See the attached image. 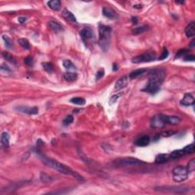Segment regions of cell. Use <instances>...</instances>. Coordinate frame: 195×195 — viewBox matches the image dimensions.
<instances>
[{
	"mask_svg": "<svg viewBox=\"0 0 195 195\" xmlns=\"http://www.w3.org/2000/svg\"><path fill=\"white\" fill-rule=\"evenodd\" d=\"M149 28H149L148 25H142L140 26V27H137L133 28V30H132V33H133V34H135V35H137V34H143L144 32L147 31L149 30Z\"/></svg>",
	"mask_w": 195,
	"mask_h": 195,
	"instance_id": "24",
	"label": "cell"
},
{
	"mask_svg": "<svg viewBox=\"0 0 195 195\" xmlns=\"http://www.w3.org/2000/svg\"><path fill=\"white\" fill-rule=\"evenodd\" d=\"M63 65L66 69H76V67L74 64L72 63L70 60H64L63 63Z\"/></svg>",
	"mask_w": 195,
	"mask_h": 195,
	"instance_id": "30",
	"label": "cell"
},
{
	"mask_svg": "<svg viewBox=\"0 0 195 195\" xmlns=\"http://www.w3.org/2000/svg\"><path fill=\"white\" fill-rule=\"evenodd\" d=\"M73 121H74V117L72 116V115H68L67 117L64 118L63 123L64 125L67 126V125H69L70 124H72V122H73Z\"/></svg>",
	"mask_w": 195,
	"mask_h": 195,
	"instance_id": "36",
	"label": "cell"
},
{
	"mask_svg": "<svg viewBox=\"0 0 195 195\" xmlns=\"http://www.w3.org/2000/svg\"><path fill=\"white\" fill-rule=\"evenodd\" d=\"M19 43L23 48L26 49V50H30L31 46L29 44V41L25 38H20L19 40Z\"/></svg>",
	"mask_w": 195,
	"mask_h": 195,
	"instance_id": "29",
	"label": "cell"
},
{
	"mask_svg": "<svg viewBox=\"0 0 195 195\" xmlns=\"http://www.w3.org/2000/svg\"><path fill=\"white\" fill-rule=\"evenodd\" d=\"M181 104L182 105H185V106H190V105H193L194 104V98L192 96L191 94H189V93H187V94L185 95L184 96L183 99L181 101Z\"/></svg>",
	"mask_w": 195,
	"mask_h": 195,
	"instance_id": "13",
	"label": "cell"
},
{
	"mask_svg": "<svg viewBox=\"0 0 195 195\" xmlns=\"http://www.w3.org/2000/svg\"><path fill=\"white\" fill-rule=\"evenodd\" d=\"M185 155H187L186 153L185 152L184 149H182V150H175V151H173L172 153H170L169 158H170V160H175V159H177L181 158V157Z\"/></svg>",
	"mask_w": 195,
	"mask_h": 195,
	"instance_id": "16",
	"label": "cell"
},
{
	"mask_svg": "<svg viewBox=\"0 0 195 195\" xmlns=\"http://www.w3.org/2000/svg\"><path fill=\"white\" fill-rule=\"evenodd\" d=\"M40 179L44 183H50L52 181V178L46 173H40Z\"/></svg>",
	"mask_w": 195,
	"mask_h": 195,
	"instance_id": "32",
	"label": "cell"
},
{
	"mask_svg": "<svg viewBox=\"0 0 195 195\" xmlns=\"http://www.w3.org/2000/svg\"><path fill=\"white\" fill-rule=\"evenodd\" d=\"M191 46L192 47H194V40H192V41H191Z\"/></svg>",
	"mask_w": 195,
	"mask_h": 195,
	"instance_id": "47",
	"label": "cell"
},
{
	"mask_svg": "<svg viewBox=\"0 0 195 195\" xmlns=\"http://www.w3.org/2000/svg\"><path fill=\"white\" fill-rule=\"evenodd\" d=\"M2 57H3V58L5 60L9 61V62H10L11 63L16 64V60L15 59V57H14L12 54H10L8 52H2Z\"/></svg>",
	"mask_w": 195,
	"mask_h": 195,
	"instance_id": "26",
	"label": "cell"
},
{
	"mask_svg": "<svg viewBox=\"0 0 195 195\" xmlns=\"http://www.w3.org/2000/svg\"><path fill=\"white\" fill-rule=\"evenodd\" d=\"M164 115H157L153 117L151 121V126L153 128H162L165 126L164 122Z\"/></svg>",
	"mask_w": 195,
	"mask_h": 195,
	"instance_id": "8",
	"label": "cell"
},
{
	"mask_svg": "<svg viewBox=\"0 0 195 195\" xmlns=\"http://www.w3.org/2000/svg\"><path fill=\"white\" fill-rule=\"evenodd\" d=\"M150 143V138L149 136H142L141 137L138 138L137 140H136L135 143L136 145H137L138 146H141V147H144V146H148Z\"/></svg>",
	"mask_w": 195,
	"mask_h": 195,
	"instance_id": "14",
	"label": "cell"
},
{
	"mask_svg": "<svg viewBox=\"0 0 195 195\" xmlns=\"http://www.w3.org/2000/svg\"><path fill=\"white\" fill-rule=\"evenodd\" d=\"M128 84V78L127 76H122V77L120 78L118 81L115 83V89L116 90H120L121 89H124V88L126 87Z\"/></svg>",
	"mask_w": 195,
	"mask_h": 195,
	"instance_id": "12",
	"label": "cell"
},
{
	"mask_svg": "<svg viewBox=\"0 0 195 195\" xmlns=\"http://www.w3.org/2000/svg\"><path fill=\"white\" fill-rule=\"evenodd\" d=\"M156 59V55L153 51H149V52L144 53L143 54L135 57L132 59V62L133 63H149L154 61Z\"/></svg>",
	"mask_w": 195,
	"mask_h": 195,
	"instance_id": "6",
	"label": "cell"
},
{
	"mask_svg": "<svg viewBox=\"0 0 195 195\" xmlns=\"http://www.w3.org/2000/svg\"><path fill=\"white\" fill-rule=\"evenodd\" d=\"M170 160L169 154H159L156 156L155 162L156 164H164Z\"/></svg>",
	"mask_w": 195,
	"mask_h": 195,
	"instance_id": "18",
	"label": "cell"
},
{
	"mask_svg": "<svg viewBox=\"0 0 195 195\" xmlns=\"http://www.w3.org/2000/svg\"><path fill=\"white\" fill-rule=\"evenodd\" d=\"M1 72H2V73H3L4 72L8 73V72H12V70H11L9 66H5V65H2L1 66Z\"/></svg>",
	"mask_w": 195,
	"mask_h": 195,
	"instance_id": "43",
	"label": "cell"
},
{
	"mask_svg": "<svg viewBox=\"0 0 195 195\" xmlns=\"http://www.w3.org/2000/svg\"><path fill=\"white\" fill-rule=\"evenodd\" d=\"M2 39H3L4 42H5V45L7 48L10 49V50H12V49L14 48L13 42H12V40H11V39L9 38L8 36L3 35L2 36Z\"/></svg>",
	"mask_w": 195,
	"mask_h": 195,
	"instance_id": "28",
	"label": "cell"
},
{
	"mask_svg": "<svg viewBox=\"0 0 195 195\" xmlns=\"http://www.w3.org/2000/svg\"><path fill=\"white\" fill-rule=\"evenodd\" d=\"M188 176V171L185 166H177L172 171V177L175 182H182Z\"/></svg>",
	"mask_w": 195,
	"mask_h": 195,
	"instance_id": "4",
	"label": "cell"
},
{
	"mask_svg": "<svg viewBox=\"0 0 195 195\" xmlns=\"http://www.w3.org/2000/svg\"><path fill=\"white\" fill-rule=\"evenodd\" d=\"M185 34L188 37H193L195 35V23L191 22L185 28Z\"/></svg>",
	"mask_w": 195,
	"mask_h": 195,
	"instance_id": "15",
	"label": "cell"
},
{
	"mask_svg": "<svg viewBox=\"0 0 195 195\" xmlns=\"http://www.w3.org/2000/svg\"><path fill=\"white\" fill-rule=\"evenodd\" d=\"M183 59L185 60V61H191V62H193V61H194L195 58H194V56L193 55V54H187V55H185V57H183Z\"/></svg>",
	"mask_w": 195,
	"mask_h": 195,
	"instance_id": "42",
	"label": "cell"
},
{
	"mask_svg": "<svg viewBox=\"0 0 195 195\" xmlns=\"http://www.w3.org/2000/svg\"><path fill=\"white\" fill-rule=\"evenodd\" d=\"M48 6L54 11H59L61 8V2L60 0H52L47 2Z\"/></svg>",
	"mask_w": 195,
	"mask_h": 195,
	"instance_id": "20",
	"label": "cell"
},
{
	"mask_svg": "<svg viewBox=\"0 0 195 195\" xmlns=\"http://www.w3.org/2000/svg\"><path fill=\"white\" fill-rule=\"evenodd\" d=\"M39 157L41 159V161L45 164L47 166L51 167V168H54L56 171L60 172V173L64 174L66 175H71V176L74 177L75 178H76L79 181H84V178H83L82 175H80L79 174H78L77 172H74L72 168H70L69 167L66 166V165H63V164L60 163L59 162L56 161V160L52 159L51 158L45 156L44 155H39Z\"/></svg>",
	"mask_w": 195,
	"mask_h": 195,
	"instance_id": "1",
	"label": "cell"
},
{
	"mask_svg": "<svg viewBox=\"0 0 195 195\" xmlns=\"http://www.w3.org/2000/svg\"><path fill=\"white\" fill-rule=\"evenodd\" d=\"M189 54L188 50H186V49H182L180 51H178L176 54V56H175V58H180V57H184L185 55Z\"/></svg>",
	"mask_w": 195,
	"mask_h": 195,
	"instance_id": "35",
	"label": "cell"
},
{
	"mask_svg": "<svg viewBox=\"0 0 195 195\" xmlns=\"http://www.w3.org/2000/svg\"><path fill=\"white\" fill-rule=\"evenodd\" d=\"M188 172H192L195 170V159H192L191 161H189V162L188 163V166L186 167Z\"/></svg>",
	"mask_w": 195,
	"mask_h": 195,
	"instance_id": "33",
	"label": "cell"
},
{
	"mask_svg": "<svg viewBox=\"0 0 195 195\" xmlns=\"http://www.w3.org/2000/svg\"><path fill=\"white\" fill-rule=\"evenodd\" d=\"M147 71H148V69H136V70L133 71V72H131L130 73L129 77L130 78V79H135V78H137L138 76H141V75L146 73Z\"/></svg>",
	"mask_w": 195,
	"mask_h": 195,
	"instance_id": "22",
	"label": "cell"
},
{
	"mask_svg": "<svg viewBox=\"0 0 195 195\" xmlns=\"http://www.w3.org/2000/svg\"><path fill=\"white\" fill-rule=\"evenodd\" d=\"M137 22H138V19L136 17H133L132 18V22H133L134 25H136V24H137Z\"/></svg>",
	"mask_w": 195,
	"mask_h": 195,
	"instance_id": "45",
	"label": "cell"
},
{
	"mask_svg": "<svg viewBox=\"0 0 195 195\" xmlns=\"http://www.w3.org/2000/svg\"><path fill=\"white\" fill-rule=\"evenodd\" d=\"M24 63L27 65V66H32L33 63H34V60H33V58L31 57H28L25 59L24 60Z\"/></svg>",
	"mask_w": 195,
	"mask_h": 195,
	"instance_id": "39",
	"label": "cell"
},
{
	"mask_svg": "<svg viewBox=\"0 0 195 195\" xmlns=\"http://www.w3.org/2000/svg\"><path fill=\"white\" fill-rule=\"evenodd\" d=\"M156 191L162 193L187 194L190 192L191 188L188 186H162L156 188Z\"/></svg>",
	"mask_w": 195,
	"mask_h": 195,
	"instance_id": "3",
	"label": "cell"
},
{
	"mask_svg": "<svg viewBox=\"0 0 195 195\" xmlns=\"http://www.w3.org/2000/svg\"><path fill=\"white\" fill-rule=\"evenodd\" d=\"M168 57V51L166 48H163V51L159 57V60H165Z\"/></svg>",
	"mask_w": 195,
	"mask_h": 195,
	"instance_id": "38",
	"label": "cell"
},
{
	"mask_svg": "<svg viewBox=\"0 0 195 195\" xmlns=\"http://www.w3.org/2000/svg\"><path fill=\"white\" fill-rule=\"evenodd\" d=\"M42 66L44 70L47 71V72H52L54 69V65L51 63H43Z\"/></svg>",
	"mask_w": 195,
	"mask_h": 195,
	"instance_id": "31",
	"label": "cell"
},
{
	"mask_svg": "<svg viewBox=\"0 0 195 195\" xmlns=\"http://www.w3.org/2000/svg\"><path fill=\"white\" fill-rule=\"evenodd\" d=\"M184 150H185L187 155H188V154H191V153H193L194 152V145L193 143L190 145H188V146H186L185 148H184Z\"/></svg>",
	"mask_w": 195,
	"mask_h": 195,
	"instance_id": "34",
	"label": "cell"
},
{
	"mask_svg": "<svg viewBox=\"0 0 195 195\" xmlns=\"http://www.w3.org/2000/svg\"><path fill=\"white\" fill-rule=\"evenodd\" d=\"M175 133V131H172V130H168V131H165L164 133H160V136H163V137H169V136H172Z\"/></svg>",
	"mask_w": 195,
	"mask_h": 195,
	"instance_id": "40",
	"label": "cell"
},
{
	"mask_svg": "<svg viewBox=\"0 0 195 195\" xmlns=\"http://www.w3.org/2000/svg\"><path fill=\"white\" fill-rule=\"evenodd\" d=\"M104 70L103 69H101L100 70H98L96 73V80H99L101 78L104 76Z\"/></svg>",
	"mask_w": 195,
	"mask_h": 195,
	"instance_id": "41",
	"label": "cell"
},
{
	"mask_svg": "<svg viewBox=\"0 0 195 195\" xmlns=\"http://www.w3.org/2000/svg\"><path fill=\"white\" fill-rule=\"evenodd\" d=\"M18 111L22 113L27 114L29 115H37L38 113V108L37 107H28V106H19L16 108Z\"/></svg>",
	"mask_w": 195,
	"mask_h": 195,
	"instance_id": "9",
	"label": "cell"
},
{
	"mask_svg": "<svg viewBox=\"0 0 195 195\" xmlns=\"http://www.w3.org/2000/svg\"><path fill=\"white\" fill-rule=\"evenodd\" d=\"M122 94H123V93L120 92V93H118V94H116V95H115L111 96V97L110 98L109 104H113L114 103L116 102V101H118V99H119V98L121 97V95H122Z\"/></svg>",
	"mask_w": 195,
	"mask_h": 195,
	"instance_id": "37",
	"label": "cell"
},
{
	"mask_svg": "<svg viewBox=\"0 0 195 195\" xmlns=\"http://www.w3.org/2000/svg\"><path fill=\"white\" fill-rule=\"evenodd\" d=\"M160 89V85L156 83L152 82V81H149L147 85L145 86L144 89H143V91L149 92L152 95H155L156 93L158 92Z\"/></svg>",
	"mask_w": 195,
	"mask_h": 195,
	"instance_id": "7",
	"label": "cell"
},
{
	"mask_svg": "<svg viewBox=\"0 0 195 195\" xmlns=\"http://www.w3.org/2000/svg\"><path fill=\"white\" fill-rule=\"evenodd\" d=\"M115 165L117 166H136V165H140L142 164H144L143 161L137 159L133 157H126V158H122L117 159L114 162Z\"/></svg>",
	"mask_w": 195,
	"mask_h": 195,
	"instance_id": "5",
	"label": "cell"
},
{
	"mask_svg": "<svg viewBox=\"0 0 195 195\" xmlns=\"http://www.w3.org/2000/svg\"><path fill=\"white\" fill-rule=\"evenodd\" d=\"M114 67H113V70L114 71H115V70H118V65H117V64H114Z\"/></svg>",
	"mask_w": 195,
	"mask_h": 195,
	"instance_id": "46",
	"label": "cell"
},
{
	"mask_svg": "<svg viewBox=\"0 0 195 195\" xmlns=\"http://www.w3.org/2000/svg\"><path fill=\"white\" fill-rule=\"evenodd\" d=\"M102 13L105 17L111 19H115L117 16L116 12L113 10L112 9H110V8H108V7H104V8H103Z\"/></svg>",
	"mask_w": 195,
	"mask_h": 195,
	"instance_id": "17",
	"label": "cell"
},
{
	"mask_svg": "<svg viewBox=\"0 0 195 195\" xmlns=\"http://www.w3.org/2000/svg\"><path fill=\"white\" fill-rule=\"evenodd\" d=\"M18 20H19V22H20L21 24H23L26 22V20H27V19H26V18H25V17H19Z\"/></svg>",
	"mask_w": 195,
	"mask_h": 195,
	"instance_id": "44",
	"label": "cell"
},
{
	"mask_svg": "<svg viewBox=\"0 0 195 195\" xmlns=\"http://www.w3.org/2000/svg\"><path fill=\"white\" fill-rule=\"evenodd\" d=\"M64 79H66L68 82H73L77 79V74L76 72H68L64 73Z\"/></svg>",
	"mask_w": 195,
	"mask_h": 195,
	"instance_id": "25",
	"label": "cell"
},
{
	"mask_svg": "<svg viewBox=\"0 0 195 195\" xmlns=\"http://www.w3.org/2000/svg\"><path fill=\"white\" fill-rule=\"evenodd\" d=\"M63 16L65 19L69 21V22H76V19L75 17V15L70 12V11L67 10V9H64L63 12Z\"/></svg>",
	"mask_w": 195,
	"mask_h": 195,
	"instance_id": "23",
	"label": "cell"
},
{
	"mask_svg": "<svg viewBox=\"0 0 195 195\" xmlns=\"http://www.w3.org/2000/svg\"><path fill=\"white\" fill-rule=\"evenodd\" d=\"M9 140H10V136L9 133L3 132L1 136V143L5 148H8L9 146Z\"/></svg>",
	"mask_w": 195,
	"mask_h": 195,
	"instance_id": "21",
	"label": "cell"
},
{
	"mask_svg": "<svg viewBox=\"0 0 195 195\" xmlns=\"http://www.w3.org/2000/svg\"><path fill=\"white\" fill-rule=\"evenodd\" d=\"M48 25H49V27L51 28L52 29L54 32H56V33L61 32L63 31V28L59 23H57V22H54V21H51V22H49Z\"/></svg>",
	"mask_w": 195,
	"mask_h": 195,
	"instance_id": "19",
	"label": "cell"
},
{
	"mask_svg": "<svg viewBox=\"0 0 195 195\" xmlns=\"http://www.w3.org/2000/svg\"><path fill=\"white\" fill-rule=\"evenodd\" d=\"M70 102L72 103V104H77V105H84V104L86 103V101L84 98H83L75 97L71 98Z\"/></svg>",
	"mask_w": 195,
	"mask_h": 195,
	"instance_id": "27",
	"label": "cell"
},
{
	"mask_svg": "<svg viewBox=\"0 0 195 195\" xmlns=\"http://www.w3.org/2000/svg\"><path fill=\"white\" fill-rule=\"evenodd\" d=\"M80 35L85 42L87 41V40H91V39L94 37V34H93L92 30L89 28H86L83 29V30L81 31Z\"/></svg>",
	"mask_w": 195,
	"mask_h": 195,
	"instance_id": "10",
	"label": "cell"
},
{
	"mask_svg": "<svg viewBox=\"0 0 195 195\" xmlns=\"http://www.w3.org/2000/svg\"><path fill=\"white\" fill-rule=\"evenodd\" d=\"M111 36V28L109 26L99 25V45L104 51H107L109 47Z\"/></svg>",
	"mask_w": 195,
	"mask_h": 195,
	"instance_id": "2",
	"label": "cell"
},
{
	"mask_svg": "<svg viewBox=\"0 0 195 195\" xmlns=\"http://www.w3.org/2000/svg\"><path fill=\"white\" fill-rule=\"evenodd\" d=\"M164 122L165 124H171V125H177L181 122V119L177 116H167L164 115Z\"/></svg>",
	"mask_w": 195,
	"mask_h": 195,
	"instance_id": "11",
	"label": "cell"
}]
</instances>
